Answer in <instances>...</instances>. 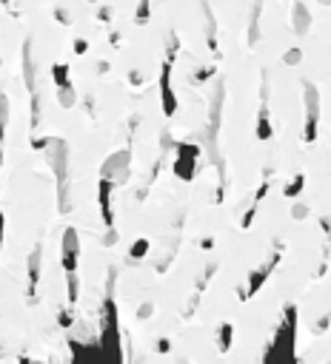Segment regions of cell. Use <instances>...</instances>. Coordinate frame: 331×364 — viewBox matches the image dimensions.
I'll use <instances>...</instances> for the list:
<instances>
[{
    "instance_id": "cell-8",
    "label": "cell",
    "mask_w": 331,
    "mask_h": 364,
    "mask_svg": "<svg viewBox=\"0 0 331 364\" xmlns=\"http://www.w3.org/2000/svg\"><path fill=\"white\" fill-rule=\"evenodd\" d=\"M160 103H163V114L172 117L177 111V97L172 91V63L166 60L163 63V71H160Z\"/></svg>"
},
{
    "instance_id": "cell-10",
    "label": "cell",
    "mask_w": 331,
    "mask_h": 364,
    "mask_svg": "<svg viewBox=\"0 0 331 364\" xmlns=\"http://www.w3.org/2000/svg\"><path fill=\"white\" fill-rule=\"evenodd\" d=\"M114 171H120V174H117V176H120V182L129 176V151H120V154H114V157L103 165V179H109V182H112Z\"/></svg>"
},
{
    "instance_id": "cell-29",
    "label": "cell",
    "mask_w": 331,
    "mask_h": 364,
    "mask_svg": "<svg viewBox=\"0 0 331 364\" xmlns=\"http://www.w3.org/2000/svg\"><path fill=\"white\" fill-rule=\"evenodd\" d=\"M0 165H4V148H0Z\"/></svg>"
},
{
    "instance_id": "cell-26",
    "label": "cell",
    "mask_w": 331,
    "mask_h": 364,
    "mask_svg": "<svg viewBox=\"0 0 331 364\" xmlns=\"http://www.w3.org/2000/svg\"><path fill=\"white\" fill-rule=\"evenodd\" d=\"M285 63H292V66L300 63V52H297V49H295V52H288V55H285Z\"/></svg>"
},
{
    "instance_id": "cell-4",
    "label": "cell",
    "mask_w": 331,
    "mask_h": 364,
    "mask_svg": "<svg viewBox=\"0 0 331 364\" xmlns=\"http://www.w3.org/2000/svg\"><path fill=\"white\" fill-rule=\"evenodd\" d=\"M60 262L66 276H77V265H80V239L74 227H66L63 231V242H60Z\"/></svg>"
},
{
    "instance_id": "cell-9",
    "label": "cell",
    "mask_w": 331,
    "mask_h": 364,
    "mask_svg": "<svg viewBox=\"0 0 331 364\" xmlns=\"http://www.w3.org/2000/svg\"><path fill=\"white\" fill-rule=\"evenodd\" d=\"M112 182L109 179H103L100 176V186H97V202H100V216H103V225L109 227H114V214H112Z\"/></svg>"
},
{
    "instance_id": "cell-22",
    "label": "cell",
    "mask_w": 331,
    "mask_h": 364,
    "mask_svg": "<svg viewBox=\"0 0 331 364\" xmlns=\"http://www.w3.org/2000/svg\"><path fill=\"white\" fill-rule=\"evenodd\" d=\"M154 347H157V353H160V356L172 353V342H169V339H157V344H154Z\"/></svg>"
},
{
    "instance_id": "cell-2",
    "label": "cell",
    "mask_w": 331,
    "mask_h": 364,
    "mask_svg": "<svg viewBox=\"0 0 331 364\" xmlns=\"http://www.w3.org/2000/svg\"><path fill=\"white\" fill-rule=\"evenodd\" d=\"M280 256H283V248L277 245V248H274V253H271V256H269V259H266L260 267H255V270H252V276H248V285H245L243 290H237L243 302H248L252 296H257V293H260V288H263V285L269 282V276H271V270L277 267Z\"/></svg>"
},
{
    "instance_id": "cell-20",
    "label": "cell",
    "mask_w": 331,
    "mask_h": 364,
    "mask_svg": "<svg viewBox=\"0 0 331 364\" xmlns=\"http://www.w3.org/2000/svg\"><path fill=\"white\" fill-rule=\"evenodd\" d=\"M60 103H63L66 108L74 103V88H72V85H69V88H60Z\"/></svg>"
},
{
    "instance_id": "cell-25",
    "label": "cell",
    "mask_w": 331,
    "mask_h": 364,
    "mask_svg": "<svg viewBox=\"0 0 331 364\" xmlns=\"http://www.w3.org/2000/svg\"><path fill=\"white\" fill-rule=\"evenodd\" d=\"M4 231H6V216L0 211V256H4Z\"/></svg>"
},
{
    "instance_id": "cell-1",
    "label": "cell",
    "mask_w": 331,
    "mask_h": 364,
    "mask_svg": "<svg viewBox=\"0 0 331 364\" xmlns=\"http://www.w3.org/2000/svg\"><path fill=\"white\" fill-rule=\"evenodd\" d=\"M263 364H300L297 356V307L285 304L271 339L263 347Z\"/></svg>"
},
{
    "instance_id": "cell-19",
    "label": "cell",
    "mask_w": 331,
    "mask_h": 364,
    "mask_svg": "<svg viewBox=\"0 0 331 364\" xmlns=\"http://www.w3.org/2000/svg\"><path fill=\"white\" fill-rule=\"evenodd\" d=\"M328 325H331V310H325V313H323V318H320V322H317V328H314V333H317V336H323Z\"/></svg>"
},
{
    "instance_id": "cell-21",
    "label": "cell",
    "mask_w": 331,
    "mask_h": 364,
    "mask_svg": "<svg viewBox=\"0 0 331 364\" xmlns=\"http://www.w3.org/2000/svg\"><path fill=\"white\" fill-rule=\"evenodd\" d=\"M149 20V0H140V9H137V23Z\"/></svg>"
},
{
    "instance_id": "cell-17",
    "label": "cell",
    "mask_w": 331,
    "mask_h": 364,
    "mask_svg": "<svg viewBox=\"0 0 331 364\" xmlns=\"http://www.w3.org/2000/svg\"><path fill=\"white\" fill-rule=\"evenodd\" d=\"M303 186H306V176H303V174H297V176H295V179L285 186V197H297V194L303 191Z\"/></svg>"
},
{
    "instance_id": "cell-7",
    "label": "cell",
    "mask_w": 331,
    "mask_h": 364,
    "mask_svg": "<svg viewBox=\"0 0 331 364\" xmlns=\"http://www.w3.org/2000/svg\"><path fill=\"white\" fill-rule=\"evenodd\" d=\"M320 111V97H317V88L311 83H306V143L317 140V114Z\"/></svg>"
},
{
    "instance_id": "cell-12",
    "label": "cell",
    "mask_w": 331,
    "mask_h": 364,
    "mask_svg": "<svg viewBox=\"0 0 331 364\" xmlns=\"http://www.w3.org/2000/svg\"><path fill=\"white\" fill-rule=\"evenodd\" d=\"M295 23H297V26H295V29H297V34H306V31H309L311 15L306 12V6H303V4H297V6H295Z\"/></svg>"
},
{
    "instance_id": "cell-15",
    "label": "cell",
    "mask_w": 331,
    "mask_h": 364,
    "mask_svg": "<svg viewBox=\"0 0 331 364\" xmlns=\"http://www.w3.org/2000/svg\"><path fill=\"white\" fill-rule=\"evenodd\" d=\"M52 80H55L58 88H69V85H72V80H69V66H63V63L55 66V69H52Z\"/></svg>"
},
{
    "instance_id": "cell-18",
    "label": "cell",
    "mask_w": 331,
    "mask_h": 364,
    "mask_svg": "<svg viewBox=\"0 0 331 364\" xmlns=\"http://www.w3.org/2000/svg\"><path fill=\"white\" fill-rule=\"evenodd\" d=\"M58 325H60L63 330H69V328L74 325V313H72V307H63V310L58 313Z\"/></svg>"
},
{
    "instance_id": "cell-16",
    "label": "cell",
    "mask_w": 331,
    "mask_h": 364,
    "mask_svg": "<svg viewBox=\"0 0 331 364\" xmlns=\"http://www.w3.org/2000/svg\"><path fill=\"white\" fill-rule=\"evenodd\" d=\"M146 253H149V239H137V242L129 248V259H132V262H140Z\"/></svg>"
},
{
    "instance_id": "cell-27",
    "label": "cell",
    "mask_w": 331,
    "mask_h": 364,
    "mask_svg": "<svg viewBox=\"0 0 331 364\" xmlns=\"http://www.w3.org/2000/svg\"><path fill=\"white\" fill-rule=\"evenodd\" d=\"M306 214H309V211H306V208H303V205H297V208H295V219H303V216H306Z\"/></svg>"
},
{
    "instance_id": "cell-11",
    "label": "cell",
    "mask_w": 331,
    "mask_h": 364,
    "mask_svg": "<svg viewBox=\"0 0 331 364\" xmlns=\"http://www.w3.org/2000/svg\"><path fill=\"white\" fill-rule=\"evenodd\" d=\"M231 344H234V325H231V322H223V325L217 328V350H220V356H226V353L231 350Z\"/></svg>"
},
{
    "instance_id": "cell-5",
    "label": "cell",
    "mask_w": 331,
    "mask_h": 364,
    "mask_svg": "<svg viewBox=\"0 0 331 364\" xmlns=\"http://www.w3.org/2000/svg\"><path fill=\"white\" fill-rule=\"evenodd\" d=\"M49 162H52L58 182H60V208L69 211V202H66V143L63 140L49 143Z\"/></svg>"
},
{
    "instance_id": "cell-14",
    "label": "cell",
    "mask_w": 331,
    "mask_h": 364,
    "mask_svg": "<svg viewBox=\"0 0 331 364\" xmlns=\"http://www.w3.org/2000/svg\"><path fill=\"white\" fill-rule=\"evenodd\" d=\"M6 120H9V100L6 94H0V146L6 140Z\"/></svg>"
},
{
    "instance_id": "cell-6",
    "label": "cell",
    "mask_w": 331,
    "mask_h": 364,
    "mask_svg": "<svg viewBox=\"0 0 331 364\" xmlns=\"http://www.w3.org/2000/svg\"><path fill=\"white\" fill-rule=\"evenodd\" d=\"M40 262H43V248L34 245V251L29 253V265H26V299L34 304L37 302V285H40Z\"/></svg>"
},
{
    "instance_id": "cell-3",
    "label": "cell",
    "mask_w": 331,
    "mask_h": 364,
    "mask_svg": "<svg viewBox=\"0 0 331 364\" xmlns=\"http://www.w3.org/2000/svg\"><path fill=\"white\" fill-rule=\"evenodd\" d=\"M197 160H200V148L194 143H180L177 157H175V176L183 182H191L197 174Z\"/></svg>"
},
{
    "instance_id": "cell-28",
    "label": "cell",
    "mask_w": 331,
    "mask_h": 364,
    "mask_svg": "<svg viewBox=\"0 0 331 364\" xmlns=\"http://www.w3.org/2000/svg\"><path fill=\"white\" fill-rule=\"evenodd\" d=\"M18 364H32V358H29V356H20V358H18Z\"/></svg>"
},
{
    "instance_id": "cell-31",
    "label": "cell",
    "mask_w": 331,
    "mask_h": 364,
    "mask_svg": "<svg viewBox=\"0 0 331 364\" xmlns=\"http://www.w3.org/2000/svg\"><path fill=\"white\" fill-rule=\"evenodd\" d=\"M180 364H189V361H180Z\"/></svg>"
},
{
    "instance_id": "cell-30",
    "label": "cell",
    "mask_w": 331,
    "mask_h": 364,
    "mask_svg": "<svg viewBox=\"0 0 331 364\" xmlns=\"http://www.w3.org/2000/svg\"><path fill=\"white\" fill-rule=\"evenodd\" d=\"M323 4H331V0H323Z\"/></svg>"
},
{
    "instance_id": "cell-24",
    "label": "cell",
    "mask_w": 331,
    "mask_h": 364,
    "mask_svg": "<svg viewBox=\"0 0 331 364\" xmlns=\"http://www.w3.org/2000/svg\"><path fill=\"white\" fill-rule=\"evenodd\" d=\"M89 52V43L86 40H74V55H86Z\"/></svg>"
},
{
    "instance_id": "cell-13",
    "label": "cell",
    "mask_w": 331,
    "mask_h": 364,
    "mask_svg": "<svg viewBox=\"0 0 331 364\" xmlns=\"http://www.w3.org/2000/svg\"><path fill=\"white\" fill-rule=\"evenodd\" d=\"M23 74H26V85L34 91V63H32V49H29V43H26V49H23Z\"/></svg>"
},
{
    "instance_id": "cell-23",
    "label": "cell",
    "mask_w": 331,
    "mask_h": 364,
    "mask_svg": "<svg viewBox=\"0 0 331 364\" xmlns=\"http://www.w3.org/2000/svg\"><path fill=\"white\" fill-rule=\"evenodd\" d=\"M154 313V304L151 302H146V304H140V310H137V318H149Z\"/></svg>"
}]
</instances>
